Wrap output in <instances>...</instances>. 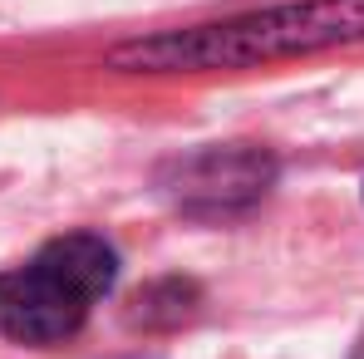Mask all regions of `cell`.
Here are the masks:
<instances>
[{
    "instance_id": "1",
    "label": "cell",
    "mask_w": 364,
    "mask_h": 359,
    "mask_svg": "<svg viewBox=\"0 0 364 359\" xmlns=\"http://www.w3.org/2000/svg\"><path fill=\"white\" fill-rule=\"evenodd\" d=\"M364 40V0H286L237 20L163 30L114 50L128 74H192V69H251V64L315 55Z\"/></svg>"
},
{
    "instance_id": "2",
    "label": "cell",
    "mask_w": 364,
    "mask_h": 359,
    "mask_svg": "<svg viewBox=\"0 0 364 359\" xmlns=\"http://www.w3.org/2000/svg\"><path fill=\"white\" fill-rule=\"evenodd\" d=\"M114 251L104 237L74 232L50 241L35 261L0 276V335L15 345H60L69 340L89 305L114 286Z\"/></svg>"
},
{
    "instance_id": "3",
    "label": "cell",
    "mask_w": 364,
    "mask_h": 359,
    "mask_svg": "<svg viewBox=\"0 0 364 359\" xmlns=\"http://www.w3.org/2000/svg\"><path fill=\"white\" fill-rule=\"evenodd\" d=\"M271 182V163L251 148H212L187 158L178 173V202L187 207H207V212H227L242 207L251 197H261Z\"/></svg>"
},
{
    "instance_id": "4",
    "label": "cell",
    "mask_w": 364,
    "mask_h": 359,
    "mask_svg": "<svg viewBox=\"0 0 364 359\" xmlns=\"http://www.w3.org/2000/svg\"><path fill=\"white\" fill-rule=\"evenodd\" d=\"M355 359H364V345H360V355H355Z\"/></svg>"
}]
</instances>
